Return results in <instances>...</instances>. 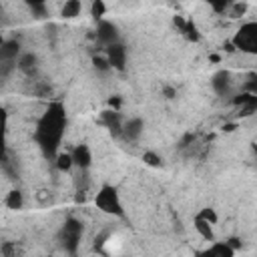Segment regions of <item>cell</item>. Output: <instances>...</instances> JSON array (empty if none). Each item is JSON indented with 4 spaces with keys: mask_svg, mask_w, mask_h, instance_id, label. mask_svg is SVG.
Here are the masks:
<instances>
[{
    "mask_svg": "<svg viewBox=\"0 0 257 257\" xmlns=\"http://www.w3.org/2000/svg\"><path fill=\"white\" fill-rule=\"evenodd\" d=\"M66 128V112L60 102H50L48 108L42 112V116L36 122L34 141L40 147L42 155L46 159H54L60 151V143Z\"/></svg>",
    "mask_w": 257,
    "mask_h": 257,
    "instance_id": "1",
    "label": "cell"
},
{
    "mask_svg": "<svg viewBox=\"0 0 257 257\" xmlns=\"http://www.w3.org/2000/svg\"><path fill=\"white\" fill-rule=\"evenodd\" d=\"M94 205L98 207V211H102L106 215H114V217L124 215L120 195H118L116 187H112V185H102L98 189V193L94 195Z\"/></svg>",
    "mask_w": 257,
    "mask_h": 257,
    "instance_id": "2",
    "label": "cell"
},
{
    "mask_svg": "<svg viewBox=\"0 0 257 257\" xmlns=\"http://www.w3.org/2000/svg\"><path fill=\"white\" fill-rule=\"evenodd\" d=\"M233 46L241 52L255 54L257 50V22H245L233 36Z\"/></svg>",
    "mask_w": 257,
    "mask_h": 257,
    "instance_id": "3",
    "label": "cell"
},
{
    "mask_svg": "<svg viewBox=\"0 0 257 257\" xmlns=\"http://www.w3.org/2000/svg\"><path fill=\"white\" fill-rule=\"evenodd\" d=\"M82 237V223L74 217H68L58 233V239H60V245L68 251V253H74L76 251V245Z\"/></svg>",
    "mask_w": 257,
    "mask_h": 257,
    "instance_id": "4",
    "label": "cell"
},
{
    "mask_svg": "<svg viewBox=\"0 0 257 257\" xmlns=\"http://www.w3.org/2000/svg\"><path fill=\"white\" fill-rule=\"evenodd\" d=\"M20 56V44L16 40H4L0 44V74H8L16 68V60Z\"/></svg>",
    "mask_w": 257,
    "mask_h": 257,
    "instance_id": "5",
    "label": "cell"
},
{
    "mask_svg": "<svg viewBox=\"0 0 257 257\" xmlns=\"http://www.w3.org/2000/svg\"><path fill=\"white\" fill-rule=\"evenodd\" d=\"M104 58L108 60V66L110 68H116V70H124L126 66V58H128V52L124 48V44L118 42H112L108 46H104Z\"/></svg>",
    "mask_w": 257,
    "mask_h": 257,
    "instance_id": "6",
    "label": "cell"
},
{
    "mask_svg": "<svg viewBox=\"0 0 257 257\" xmlns=\"http://www.w3.org/2000/svg\"><path fill=\"white\" fill-rule=\"evenodd\" d=\"M96 40L102 44V46H108L112 42H118L120 40V34H118V28L116 24H112L110 20H98L96 22Z\"/></svg>",
    "mask_w": 257,
    "mask_h": 257,
    "instance_id": "7",
    "label": "cell"
},
{
    "mask_svg": "<svg viewBox=\"0 0 257 257\" xmlns=\"http://www.w3.org/2000/svg\"><path fill=\"white\" fill-rule=\"evenodd\" d=\"M100 122H102V126H104L112 137L120 139V131H122L124 118H122V114H120L116 108H106V110H102V112H100Z\"/></svg>",
    "mask_w": 257,
    "mask_h": 257,
    "instance_id": "8",
    "label": "cell"
},
{
    "mask_svg": "<svg viewBox=\"0 0 257 257\" xmlns=\"http://www.w3.org/2000/svg\"><path fill=\"white\" fill-rule=\"evenodd\" d=\"M143 131H145V122H143V118H139V116L126 118V120L122 122L120 139H124V141H128V143H137V141L143 137Z\"/></svg>",
    "mask_w": 257,
    "mask_h": 257,
    "instance_id": "9",
    "label": "cell"
},
{
    "mask_svg": "<svg viewBox=\"0 0 257 257\" xmlns=\"http://www.w3.org/2000/svg\"><path fill=\"white\" fill-rule=\"evenodd\" d=\"M70 157H72V169H90V165H92V151L84 143L76 145L70 151Z\"/></svg>",
    "mask_w": 257,
    "mask_h": 257,
    "instance_id": "10",
    "label": "cell"
},
{
    "mask_svg": "<svg viewBox=\"0 0 257 257\" xmlns=\"http://www.w3.org/2000/svg\"><path fill=\"white\" fill-rule=\"evenodd\" d=\"M211 86L217 94H227L231 88V74L227 70H219L211 76Z\"/></svg>",
    "mask_w": 257,
    "mask_h": 257,
    "instance_id": "11",
    "label": "cell"
},
{
    "mask_svg": "<svg viewBox=\"0 0 257 257\" xmlns=\"http://www.w3.org/2000/svg\"><path fill=\"white\" fill-rule=\"evenodd\" d=\"M6 122H8L6 108L0 106V161L6 159Z\"/></svg>",
    "mask_w": 257,
    "mask_h": 257,
    "instance_id": "12",
    "label": "cell"
},
{
    "mask_svg": "<svg viewBox=\"0 0 257 257\" xmlns=\"http://www.w3.org/2000/svg\"><path fill=\"white\" fill-rule=\"evenodd\" d=\"M195 229L201 233L203 239L213 241V223H209V221L203 219L201 215H195Z\"/></svg>",
    "mask_w": 257,
    "mask_h": 257,
    "instance_id": "13",
    "label": "cell"
},
{
    "mask_svg": "<svg viewBox=\"0 0 257 257\" xmlns=\"http://www.w3.org/2000/svg\"><path fill=\"white\" fill-rule=\"evenodd\" d=\"M80 8H82L80 0H66V2H64V6H62V10H60V16H62V18H66V20L76 18V16L80 14Z\"/></svg>",
    "mask_w": 257,
    "mask_h": 257,
    "instance_id": "14",
    "label": "cell"
},
{
    "mask_svg": "<svg viewBox=\"0 0 257 257\" xmlns=\"http://www.w3.org/2000/svg\"><path fill=\"white\" fill-rule=\"evenodd\" d=\"M52 161L56 163V169H58V171H66V173L72 171V157H70V151H68V153H60V151H58Z\"/></svg>",
    "mask_w": 257,
    "mask_h": 257,
    "instance_id": "15",
    "label": "cell"
},
{
    "mask_svg": "<svg viewBox=\"0 0 257 257\" xmlns=\"http://www.w3.org/2000/svg\"><path fill=\"white\" fill-rule=\"evenodd\" d=\"M16 66L20 68V70H26V72H30V70H34V66H36V56L34 54H20L18 56V60H16Z\"/></svg>",
    "mask_w": 257,
    "mask_h": 257,
    "instance_id": "16",
    "label": "cell"
},
{
    "mask_svg": "<svg viewBox=\"0 0 257 257\" xmlns=\"http://www.w3.org/2000/svg\"><path fill=\"white\" fill-rule=\"evenodd\" d=\"M207 253L209 255H221V257H231L235 251L231 249V245L229 243H215V245H211L209 249H207Z\"/></svg>",
    "mask_w": 257,
    "mask_h": 257,
    "instance_id": "17",
    "label": "cell"
},
{
    "mask_svg": "<svg viewBox=\"0 0 257 257\" xmlns=\"http://www.w3.org/2000/svg\"><path fill=\"white\" fill-rule=\"evenodd\" d=\"M4 203H6V207H8V209H22V205H24L22 193H20V191H10Z\"/></svg>",
    "mask_w": 257,
    "mask_h": 257,
    "instance_id": "18",
    "label": "cell"
},
{
    "mask_svg": "<svg viewBox=\"0 0 257 257\" xmlns=\"http://www.w3.org/2000/svg\"><path fill=\"white\" fill-rule=\"evenodd\" d=\"M104 14H106V4H104V0H92L90 16L98 22V20H102V18H104Z\"/></svg>",
    "mask_w": 257,
    "mask_h": 257,
    "instance_id": "19",
    "label": "cell"
},
{
    "mask_svg": "<svg viewBox=\"0 0 257 257\" xmlns=\"http://www.w3.org/2000/svg\"><path fill=\"white\" fill-rule=\"evenodd\" d=\"M143 161H145L147 165H151V167H161V165H163V159H161L157 153H153V151H147V153L143 155Z\"/></svg>",
    "mask_w": 257,
    "mask_h": 257,
    "instance_id": "20",
    "label": "cell"
},
{
    "mask_svg": "<svg viewBox=\"0 0 257 257\" xmlns=\"http://www.w3.org/2000/svg\"><path fill=\"white\" fill-rule=\"evenodd\" d=\"M207 2L213 6L215 12H225V10H229L231 4H233V0H207Z\"/></svg>",
    "mask_w": 257,
    "mask_h": 257,
    "instance_id": "21",
    "label": "cell"
},
{
    "mask_svg": "<svg viewBox=\"0 0 257 257\" xmlns=\"http://www.w3.org/2000/svg\"><path fill=\"white\" fill-rule=\"evenodd\" d=\"M197 215H201L203 219H207V221H209V223H213V225L217 223V215H215V211H213V209H209V207H207V209H203V211H201V213H197Z\"/></svg>",
    "mask_w": 257,
    "mask_h": 257,
    "instance_id": "22",
    "label": "cell"
},
{
    "mask_svg": "<svg viewBox=\"0 0 257 257\" xmlns=\"http://www.w3.org/2000/svg\"><path fill=\"white\" fill-rule=\"evenodd\" d=\"M34 12H38V14H42V10H44V0H24Z\"/></svg>",
    "mask_w": 257,
    "mask_h": 257,
    "instance_id": "23",
    "label": "cell"
},
{
    "mask_svg": "<svg viewBox=\"0 0 257 257\" xmlns=\"http://www.w3.org/2000/svg\"><path fill=\"white\" fill-rule=\"evenodd\" d=\"M92 62H94V66H96L98 70H108V68H110V66H108V60H106L104 56H96Z\"/></svg>",
    "mask_w": 257,
    "mask_h": 257,
    "instance_id": "24",
    "label": "cell"
},
{
    "mask_svg": "<svg viewBox=\"0 0 257 257\" xmlns=\"http://www.w3.org/2000/svg\"><path fill=\"white\" fill-rule=\"evenodd\" d=\"M2 42H4V38H2V36H0V44H2Z\"/></svg>",
    "mask_w": 257,
    "mask_h": 257,
    "instance_id": "25",
    "label": "cell"
}]
</instances>
